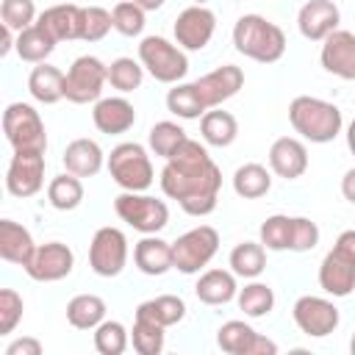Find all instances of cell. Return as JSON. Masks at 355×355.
Listing matches in <instances>:
<instances>
[{
	"mask_svg": "<svg viewBox=\"0 0 355 355\" xmlns=\"http://www.w3.org/2000/svg\"><path fill=\"white\" fill-rule=\"evenodd\" d=\"M222 189V172L208 155L205 144L186 139L161 169V191L189 216H208L216 208Z\"/></svg>",
	"mask_w": 355,
	"mask_h": 355,
	"instance_id": "1",
	"label": "cell"
},
{
	"mask_svg": "<svg viewBox=\"0 0 355 355\" xmlns=\"http://www.w3.org/2000/svg\"><path fill=\"white\" fill-rule=\"evenodd\" d=\"M233 47L258 64H275L286 53V33L261 14H244L233 25Z\"/></svg>",
	"mask_w": 355,
	"mask_h": 355,
	"instance_id": "2",
	"label": "cell"
},
{
	"mask_svg": "<svg viewBox=\"0 0 355 355\" xmlns=\"http://www.w3.org/2000/svg\"><path fill=\"white\" fill-rule=\"evenodd\" d=\"M288 122L311 144H327L344 128V116H341L338 105L319 100V97H311V94H300L291 100Z\"/></svg>",
	"mask_w": 355,
	"mask_h": 355,
	"instance_id": "3",
	"label": "cell"
},
{
	"mask_svg": "<svg viewBox=\"0 0 355 355\" xmlns=\"http://www.w3.org/2000/svg\"><path fill=\"white\" fill-rule=\"evenodd\" d=\"M108 175L122 191H147L155 180L153 161L139 141H122L108 155Z\"/></svg>",
	"mask_w": 355,
	"mask_h": 355,
	"instance_id": "4",
	"label": "cell"
},
{
	"mask_svg": "<svg viewBox=\"0 0 355 355\" xmlns=\"http://www.w3.org/2000/svg\"><path fill=\"white\" fill-rule=\"evenodd\" d=\"M319 286L330 297H349L355 291V230H344L322 258Z\"/></svg>",
	"mask_w": 355,
	"mask_h": 355,
	"instance_id": "5",
	"label": "cell"
},
{
	"mask_svg": "<svg viewBox=\"0 0 355 355\" xmlns=\"http://www.w3.org/2000/svg\"><path fill=\"white\" fill-rule=\"evenodd\" d=\"M139 61L158 83H180L189 72L186 50L164 36H144L139 42Z\"/></svg>",
	"mask_w": 355,
	"mask_h": 355,
	"instance_id": "6",
	"label": "cell"
},
{
	"mask_svg": "<svg viewBox=\"0 0 355 355\" xmlns=\"http://www.w3.org/2000/svg\"><path fill=\"white\" fill-rule=\"evenodd\" d=\"M114 211L116 216L130 225L139 233H158L169 225V208L164 200H155L144 191H122L114 200Z\"/></svg>",
	"mask_w": 355,
	"mask_h": 355,
	"instance_id": "7",
	"label": "cell"
},
{
	"mask_svg": "<svg viewBox=\"0 0 355 355\" xmlns=\"http://www.w3.org/2000/svg\"><path fill=\"white\" fill-rule=\"evenodd\" d=\"M108 83V67L97 55H78L64 72V97L75 105L97 103Z\"/></svg>",
	"mask_w": 355,
	"mask_h": 355,
	"instance_id": "8",
	"label": "cell"
},
{
	"mask_svg": "<svg viewBox=\"0 0 355 355\" xmlns=\"http://www.w3.org/2000/svg\"><path fill=\"white\" fill-rule=\"evenodd\" d=\"M219 250V233L211 225H197L191 230H186L183 236H178L172 241V258H175V269L183 275H197L202 266L211 263V258Z\"/></svg>",
	"mask_w": 355,
	"mask_h": 355,
	"instance_id": "9",
	"label": "cell"
},
{
	"mask_svg": "<svg viewBox=\"0 0 355 355\" xmlns=\"http://www.w3.org/2000/svg\"><path fill=\"white\" fill-rule=\"evenodd\" d=\"M3 133L14 150H47V133L31 103H11L3 111Z\"/></svg>",
	"mask_w": 355,
	"mask_h": 355,
	"instance_id": "10",
	"label": "cell"
},
{
	"mask_svg": "<svg viewBox=\"0 0 355 355\" xmlns=\"http://www.w3.org/2000/svg\"><path fill=\"white\" fill-rule=\"evenodd\" d=\"M128 263V236L119 227H100L89 244V266L97 277H116Z\"/></svg>",
	"mask_w": 355,
	"mask_h": 355,
	"instance_id": "11",
	"label": "cell"
},
{
	"mask_svg": "<svg viewBox=\"0 0 355 355\" xmlns=\"http://www.w3.org/2000/svg\"><path fill=\"white\" fill-rule=\"evenodd\" d=\"M44 150H14L6 169V189L11 197L28 200L44 186Z\"/></svg>",
	"mask_w": 355,
	"mask_h": 355,
	"instance_id": "12",
	"label": "cell"
},
{
	"mask_svg": "<svg viewBox=\"0 0 355 355\" xmlns=\"http://www.w3.org/2000/svg\"><path fill=\"white\" fill-rule=\"evenodd\" d=\"M291 316H294L297 327H300L305 336H311V338H324V336L336 333V327H338V322H341L338 308H336L330 300L313 297V294L300 297V300L294 302V308H291Z\"/></svg>",
	"mask_w": 355,
	"mask_h": 355,
	"instance_id": "13",
	"label": "cell"
},
{
	"mask_svg": "<svg viewBox=\"0 0 355 355\" xmlns=\"http://www.w3.org/2000/svg\"><path fill=\"white\" fill-rule=\"evenodd\" d=\"M216 344L227 355H277V344L241 319L225 322L216 330Z\"/></svg>",
	"mask_w": 355,
	"mask_h": 355,
	"instance_id": "14",
	"label": "cell"
},
{
	"mask_svg": "<svg viewBox=\"0 0 355 355\" xmlns=\"http://www.w3.org/2000/svg\"><path fill=\"white\" fill-rule=\"evenodd\" d=\"M75 266V252L64 241H47L39 244L31 263L25 266V275L36 283H55L64 280Z\"/></svg>",
	"mask_w": 355,
	"mask_h": 355,
	"instance_id": "15",
	"label": "cell"
},
{
	"mask_svg": "<svg viewBox=\"0 0 355 355\" xmlns=\"http://www.w3.org/2000/svg\"><path fill=\"white\" fill-rule=\"evenodd\" d=\"M216 31V14L205 6H189L178 14L172 33L183 50H202Z\"/></svg>",
	"mask_w": 355,
	"mask_h": 355,
	"instance_id": "16",
	"label": "cell"
},
{
	"mask_svg": "<svg viewBox=\"0 0 355 355\" xmlns=\"http://www.w3.org/2000/svg\"><path fill=\"white\" fill-rule=\"evenodd\" d=\"M194 86H197L200 100L205 103V108H216L225 100H230V97L239 94V89L244 86V72L236 64H222V67L200 75L194 80Z\"/></svg>",
	"mask_w": 355,
	"mask_h": 355,
	"instance_id": "17",
	"label": "cell"
},
{
	"mask_svg": "<svg viewBox=\"0 0 355 355\" xmlns=\"http://www.w3.org/2000/svg\"><path fill=\"white\" fill-rule=\"evenodd\" d=\"M319 61L330 75H336L341 80H355V33L336 28L322 42Z\"/></svg>",
	"mask_w": 355,
	"mask_h": 355,
	"instance_id": "18",
	"label": "cell"
},
{
	"mask_svg": "<svg viewBox=\"0 0 355 355\" xmlns=\"http://www.w3.org/2000/svg\"><path fill=\"white\" fill-rule=\"evenodd\" d=\"M341 22V11L333 0H308L297 14V28L308 42H324Z\"/></svg>",
	"mask_w": 355,
	"mask_h": 355,
	"instance_id": "19",
	"label": "cell"
},
{
	"mask_svg": "<svg viewBox=\"0 0 355 355\" xmlns=\"http://www.w3.org/2000/svg\"><path fill=\"white\" fill-rule=\"evenodd\" d=\"M269 166L283 180H297L308 169V150L294 136H280L269 147Z\"/></svg>",
	"mask_w": 355,
	"mask_h": 355,
	"instance_id": "20",
	"label": "cell"
},
{
	"mask_svg": "<svg viewBox=\"0 0 355 355\" xmlns=\"http://www.w3.org/2000/svg\"><path fill=\"white\" fill-rule=\"evenodd\" d=\"M92 122L105 136L128 133L136 122V108L125 97H100L92 108Z\"/></svg>",
	"mask_w": 355,
	"mask_h": 355,
	"instance_id": "21",
	"label": "cell"
},
{
	"mask_svg": "<svg viewBox=\"0 0 355 355\" xmlns=\"http://www.w3.org/2000/svg\"><path fill=\"white\" fill-rule=\"evenodd\" d=\"M36 22L55 39V42H69V39H80L83 36V8L75 3H61V6H50L44 8Z\"/></svg>",
	"mask_w": 355,
	"mask_h": 355,
	"instance_id": "22",
	"label": "cell"
},
{
	"mask_svg": "<svg viewBox=\"0 0 355 355\" xmlns=\"http://www.w3.org/2000/svg\"><path fill=\"white\" fill-rule=\"evenodd\" d=\"M133 263L141 275L158 277L166 275L169 269H175V258H172V241L158 239L155 233H147L141 241H136L133 247Z\"/></svg>",
	"mask_w": 355,
	"mask_h": 355,
	"instance_id": "23",
	"label": "cell"
},
{
	"mask_svg": "<svg viewBox=\"0 0 355 355\" xmlns=\"http://www.w3.org/2000/svg\"><path fill=\"white\" fill-rule=\"evenodd\" d=\"M33 252H36V244H33L31 230L14 219H0V258L25 269Z\"/></svg>",
	"mask_w": 355,
	"mask_h": 355,
	"instance_id": "24",
	"label": "cell"
},
{
	"mask_svg": "<svg viewBox=\"0 0 355 355\" xmlns=\"http://www.w3.org/2000/svg\"><path fill=\"white\" fill-rule=\"evenodd\" d=\"M194 294L205 305H227L239 294V283H236L233 269L230 272L227 269H205L194 283Z\"/></svg>",
	"mask_w": 355,
	"mask_h": 355,
	"instance_id": "25",
	"label": "cell"
},
{
	"mask_svg": "<svg viewBox=\"0 0 355 355\" xmlns=\"http://www.w3.org/2000/svg\"><path fill=\"white\" fill-rule=\"evenodd\" d=\"M61 161H64L67 172H72L78 178H94L103 169L105 155H103V150H100V144L94 139H75V141H69L64 147Z\"/></svg>",
	"mask_w": 355,
	"mask_h": 355,
	"instance_id": "26",
	"label": "cell"
},
{
	"mask_svg": "<svg viewBox=\"0 0 355 355\" xmlns=\"http://www.w3.org/2000/svg\"><path fill=\"white\" fill-rule=\"evenodd\" d=\"M28 92L42 105H53V103L64 100V72L47 61L36 64L28 75Z\"/></svg>",
	"mask_w": 355,
	"mask_h": 355,
	"instance_id": "27",
	"label": "cell"
},
{
	"mask_svg": "<svg viewBox=\"0 0 355 355\" xmlns=\"http://www.w3.org/2000/svg\"><path fill=\"white\" fill-rule=\"evenodd\" d=\"M200 136L205 144L211 147H230L239 136V122L230 111H219V108H208L200 116Z\"/></svg>",
	"mask_w": 355,
	"mask_h": 355,
	"instance_id": "28",
	"label": "cell"
},
{
	"mask_svg": "<svg viewBox=\"0 0 355 355\" xmlns=\"http://www.w3.org/2000/svg\"><path fill=\"white\" fill-rule=\"evenodd\" d=\"M136 316L141 319H150L161 327H172L178 322H183L186 316V302L178 297V294H161V297H153V300H144L136 305Z\"/></svg>",
	"mask_w": 355,
	"mask_h": 355,
	"instance_id": "29",
	"label": "cell"
},
{
	"mask_svg": "<svg viewBox=\"0 0 355 355\" xmlns=\"http://www.w3.org/2000/svg\"><path fill=\"white\" fill-rule=\"evenodd\" d=\"M55 39L39 25V22H33V25H28L25 31H19L17 33V55L22 58V61H28V64H42L53 50H55Z\"/></svg>",
	"mask_w": 355,
	"mask_h": 355,
	"instance_id": "30",
	"label": "cell"
},
{
	"mask_svg": "<svg viewBox=\"0 0 355 355\" xmlns=\"http://www.w3.org/2000/svg\"><path fill=\"white\" fill-rule=\"evenodd\" d=\"M105 300L97 294H78L67 302V322L78 330H94L105 319Z\"/></svg>",
	"mask_w": 355,
	"mask_h": 355,
	"instance_id": "31",
	"label": "cell"
},
{
	"mask_svg": "<svg viewBox=\"0 0 355 355\" xmlns=\"http://www.w3.org/2000/svg\"><path fill=\"white\" fill-rule=\"evenodd\" d=\"M230 269L236 277H244V280H255L263 269H266V250L263 244L258 241H241L230 250Z\"/></svg>",
	"mask_w": 355,
	"mask_h": 355,
	"instance_id": "32",
	"label": "cell"
},
{
	"mask_svg": "<svg viewBox=\"0 0 355 355\" xmlns=\"http://www.w3.org/2000/svg\"><path fill=\"white\" fill-rule=\"evenodd\" d=\"M272 189V175L263 164H241L233 172V191L244 200H258Z\"/></svg>",
	"mask_w": 355,
	"mask_h": 355,
	"instance_id": "33",
	"label": "cell"
},
{
	"mask_svg": "<svg viewBox=\"0 0 355 355\" xmlns=\"http://www.w3.org/2000/svg\"><path fill=\"white\" fill-rule=\"evenodd\" d=\"M47 202L55 211H75L83 202V183L72 172H61L47 183Z\"/></svg>",
	"mask_w": 355,
	"mask_h": 355,
	"instance_id": "34",
	"label": "cell"
},
{
	"mask_svg": "<svg viewBox=\"0 0 355 355\" xmlns=\"http://www.w3.org/2000/svg\"><path fill=\"white\" fill-rule=\"evenodd\" d=\"M166 108L178 119H200L208 111L194 83H172V89L166 92Z\"/></svg>",
	"mask_w": 355,
	"mask_h": 355,
	"instance_id": "35",
	"label": "cell"
},
{
	"mask_svg": "<svg viewBox=\"0 0 355 355\" xmlns=\"http://www.w3.org/2000/svg\"><path fill=\"white\" fill-rule=\"evenodd\" d=\"M236 300H239V308L244 311V316H250V319H261L275 308V291L261 280H252L244 288H239Z\"/></svg>",
	"mask_w": 355,
	"mask_h": 355,
	"instance_id": "36",
	"label": "cell"
},
{
	"mask_svg": "<svg viewBox=\"0 0 355 355\" xmlns=\"http://www.w3.org/2000/svg\"><path fill=\"white\" fill-rule=\"evenodd\" d=\"M166 327L150 322V319H141L136 316L133 322V330H130V344L139 355H161L164 352V341H166Z\"/></svg>",
	"mask_w": 355,
	"mask_h": 355,
	"instance_id": "37",
	"label": "cell"
},
{
	"mask_svg": "<svg viewBox=\"0 0 355 355\" xmlns=\"http://www.w3.org/2000/svg\"><path fill=\"white\" fill-rule=\"evenodd\" d=\"M186 139H189L186 130H183L178 122H169V119L155 122V125L150 128V133H147V144H150V150H153L155 155H161V158H169Z\"/></svg>",
	"mask_w": 355,
	"mask_h": 355,
	"instance_id": "38",
	"label": "cell"
},
{
	"mask_svg": "<svg viewBox=\"0 0 355 355\" xmlns=\"http://www.w3.org/2000/svg\"><path fill=\"white\" fill-rule=\"evenodd\" d=\"M128 341H130V333L116 319H103L94 327V349L100 355H122L128 349Z\"/></svg>",
	"mask_w": 355,
	"mask_h": 355,
	"instance_id": "39",
	"label": "cell"
},
{
	"mask_svg": "<svg viewBox=\"0 0 355 355\" xmlns=\"http://www.w3.org/2000/svg\"><path fill=\"white\" fill-rule=\"evenodd\" d=\"M141 80H144V67H141V61H133V58L122 55V58H114V61L108 64V83H111L116 92H122V94L136 92V89L141 86Z\"/></svg>",
	"mask_w": 355,
	"mask_h": 355,
	"instance_id": "40",
	"label": "cell"
},
{
	"mask_svg": "<svg viewBox=\"0 0 355 355\" xmlns=\"http://www.w3.org/2000/svg\"><path fill=\"white\" fill-rule=\"evenodd\" d=\"M258 236H261V244L266 250H275V252L288 250L291 247V216H286V214L266 216L261 230H258Z\"/></svg>",
	"mask_w": 355,
	"mask_h": 355,
	"instance_id": "41",
	"label": "cell"
},
{
	"mask_svg": "<svg viewBox=\"0 0 355 355\" xmlns=\"http://www.w3.org/2000/svg\"><path fill=\"white\" fill-rule=\"evenodd\" d=\"M144 8L136 6L133 0H119L114 8H111V17H114V31L122 33V36H139L144 31Z\"/></svg>",
	"mask_w": 355,
	"mask_h": 355,
	"instance_id": "42",
	"label": "cell"
},
{
	"mask_svg": "<svg viewBox=\"0 0 355 355\" xmlns=\"http://www.w3.org/2000/svg\"><path fill=\"white\" fill-rule=\"evenodd\" d=\"M0 19H3V25H8L11 31L19 33L36 22V6H33V0H3Z\"/></svg>",
	"mask_w": 355,
	"mask_h": 355,
	"instance_id": "43",
	"label": "cell"
},
{
	"mask_svg": "<svg viewBox=\"0 0 355 355\" xmlns=\"http://www.w3.org/2000/svg\"><path fill=\"white\" fill-rule=\"evenodd\" d=\"M114 28V17L111 11H105L103 6H86L83 8V42H100L108 36V31Z\"/></svg>",
	"mask_w": 355,
	"mask_h": 355,
	"instance_id": "44",
	"label": "cell"
},
{
	"mask_svg": "<svg viewBox=\"0 0 355 355\" xmlns=\"http://www.w3.org/2000/svg\"><path fill=\"white\" fill-rule=\"evenodd\" d=\"M22 311H25L22 297L14 288H0V336L14 333V327L22 319Z\"/></svg>",
	"mask_w": 355,
	"mask_h": 355,
	"instance_id": "45",
	"label": "cell"
},
{
	"mask_svg": "<svg viewBox=\"0 0 355 355\" xmlns=\"http://www.w3.org/2000/svg\"><path fill=\"white\" fill-rule=\"evenodd\" d=\"M319 244V227L308 216H291V252H308Z\"/></svg>",
	"mask_w": 355,
	"mask_h": 355,
	"instance_id": "46",
	"label": "cell"
},
{
	"mask_svg": "<svg viewBox=\"0 0 355 355\" xmlns=\"http://www.w3.org/2000/svg\"><path fill=\"white\" fill-rule=\"evenodd\" d=\"M6 355H42V341L33 336H22L6 347Z\"/></svg>",
	"mask_w": 355,
	"mask_h": 355,
	"instance_id": "47",
	"label": "cell"
},
{
	"mask_svg": "<svg viewBox=\"0 0 355 355\" xmlns=\"http://www.w3.org/2000/svg\"><path fill=\"white\" fill-rule=\"evenodd\" d=\"M341 194H344L347 202L355 205V166L344 172V178H341Z\"/></svg>",
	"mask_w": 355,
	"mask_h": 355,
	"instance_id": "48",
	"label": "cell"
},
{
	"mask_svg": "<svg viewBox=\"0 0 355 355\" xmlns=\"http://www.w3.org/2000/svg\"><path fill=\"white\" fill-rule=\"evenodd\" d=\"M17 31H11L8 25H3L0 28V36H3V44H0V55H8L14 47H17V36H14Z\"/></svg>",
	"mask_w": 355,
	"mask_h": 355,
	"instance_id": "49",
	"label": "cell"
},
{
	"mask_svg": "<svg viewBox=\"0 0 355 355\" xmlns=\"http://www.w3.org/2000/svg\"><path fill=\"white\" fill-rule=\"evenodd\" d=\"M133 3H136V6H141L144 11H158V8H161L166 0H133Z\"/></svg>",
	"mask_w": 355,
	"mask_h": 355,
	"instance_id": "50",
	"label": "cell"
},
{
	"mask_svg": "<svg viewBox=\"0 0 355 355\" xmlns=\"http://www.w3.org/2000/svg\"><path fill=\"white\" fill-rule=\"evenodd\" d=\"M347 147H349V153L355 155V119L347 125Z\"/></svg>",
	"mask_w": 355,
	"mask_h": 355,
	"instance_id": "51",
	"label": "cell"
},
{
	"mask_svg": "<svg viewBox=\"0 0 355 355\" xmlns=\"http://www.w3.org/2000/svg\"><path fill=\"white\" fill-rule=\"evenodd\" d=\"M349 352L355 355V333H352V338H349Z\"/></svg>",
	"mask_w": 355,
	"mask_h": 355,
	"instance_id": "52",
	"label": "cell"
}]
</instances>
